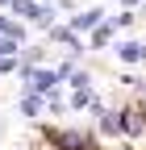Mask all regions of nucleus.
Listing matches in <instances>:
<instances>
[{
	"label": "nucleus",
	"instance_id": "obj_1",
	"mask_svg": "<svg viewBox=\"0 0 146 150\" xmlns=\"http://www.w3.org/2000/svg\"><path fill=\"white\" fill-rule=\"evenodd\" d=\"M13 8L21 13V17H42V8H38V4H29V0H13Z\"/></svg>",
	"mask_w": 146,
	"mask_h": 150
},
{
	"label": "nucleus",
	"instance_id": "obj_2",
	"mask_svg": "<svg viewBox=\"0 0 146 150\" xmlns=\"http://www.w3.org/2000/svg\"><path fill=\"white\" fill-rule=\"evenodd\" d=\"M125 4H138V0H125Z\"/></svg>",
	"mask_w": 146,
	"mask_h": 150
}]
</instances>
